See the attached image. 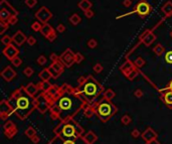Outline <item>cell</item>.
<instances>
[{
  "label": "cell",
  "instance_id": "obj_8",
  "mask_svg": "<svg viewBox=\"0 0 172 144\" xmlns=\"http://www.w3.org/2000/svg\"><path fill=\"white\" fill-rule=\"evenodd\" d=\"M19 53V51L16 47H14L13 45H8L5 47V49H3V55L7 57L8 59H13L14 57H16Z\"/></svg>",
  "mask_w": 172,
  "mask_h": 144
},
{
  "label": "cell",
  "instance_id": "obj_38",
  "mask_svg": "<svg viewBox=\"0 0 172 144\" xmlns=\"http://www.w3.org/2000/svg\"><path fill=\"white\" fill-rule=\"evenodd\" d=\"M25 4L29 8H32V7H34L37 4V0H25Z\"/></svg>",
  "mask_w": 172,
  "mask_h": 144
},
{
  "label": "cell",
  "instance_id": "obj_48",
  "mask_svg": "<svg viewBox=\"0 0 172 144\" xmlns=\"http://www.w3.org/2000/svg\"><path fill=\"white\" fill-rule=\"evenodd\" d=\"M84 13H85V16L87 17V18H92V17L94 16V12L92 9H89V10H87V11H84Z\"/></svg>",
  "mask_w": 172,
  "mask_h": 144
},
{
  "label": "cell",
  "instance_id": "obj_37",
  "mask_svg": "<svg viewBox=\"0 0 172 144\" xmlns=\"http://www.w3.org/2000/svg\"><path fill=\"white\" fill-rule=\"evenodd\" d=\"M137 76H138V72H136L135 70H133L132 72H130L129 74L127 75V78L129 79L130 81H132V80H134V79L136 78Z\"/></svg>",
  "mask_w": 172,
  "mask_h": 144
},
{
  "label": "cell",
  "instance_id": "obj_12",
  "mask_svg": "<svg viewBox=\"0 0 172 144\" xmlns=\"http://www.w3.org/2000/svg\"><path fill=\"white\" fill-rule=\"evenodd\" d=\"M156 137H157V134H156L155 131H153V129H151V128H148L146 131H144L142 133V138L146 142H150L152 140H155Z\"/></svg>",
  "mask_w": 172,
  "mask_h": 144
},
{
  "label": "cell",
  "instance_id": "obj_4",
  "mask_svg": "<svg viewBox=\"0 0 172 144\" xmlns=\"http://www.w3.org/2000/svg\"><path fill=\"white\" fill-rule=\"evenodd\" d=\"M60 61L64 64V66L70 67L74 63H76V53H72L70 49H68L62 55H60Z\"/></svg>",
  "mask_w": 172,
  "mask_h": 144
},
{
  "label": "cell",
  "instance_id": "obj_44",
  "mask_svg": "<svg viewBox=\"0 0 172 144\" xmlns=\"http://www.w3.org/2000/svg\"><path fill=\"white\" fill-rule=\"evenodd\" d=\"M26 43H27L29 45H34L36 43L35 37H33V36H28V37H27V40H26Z\"/></svg>",
  "mask_w": 172,
  "mask_h": 144
},
{
  "label": "cell",
  "instance_id": "obj_43",
  "mask_svg": "<svg viewBox=\"0 0 172 144\" xmlns=\"http://www.w3.org/2000/svg\"><path fill=\"white\" fill-rule=\"evenodd\" d=\"M18 21V19H17V16L16 15H11L10 18L8 19V23L9 24H16V22Z\"/></svg>",
  "mask_w": 172,
  "mask_h": 144
},
{
  "label": "cell",
  "instance_id": "obj_59",
  "mask_svg": "<svg viewBox=\"0 0 172 144\" xmlns=\"http://www.w3.org/2000/svg\"><path fill=\"white\" fill-rule=\"evenodd\" d=\"M170 35H171V37H172V31H171V33H170Z\"/></svg>",
  "mask_w": 172,
  "mask_h": 144
},
{
  "label": "cell",
  "instance_id": "obj_47",
  "mask_svg": "<svg viewBox=\"0 0 172 144\" xmlns=\"http://www.w3.org/2000/svg\"><path fill=\"white\" fill-rule=\"evenodd\" d=\"M48 70H49V72H50V74H51V76H52V78H55V79H56L57 77H58V76L60 75V73H57L55 70H53V69L51 68V67H49Z\"/></svg>",
  "mask_w": 172,
  "mask_h": 144
},
{
  "label": "cell",
  "instance_id": "obj_56",
  "mask_svg": "<svg viewBox=\"0 0 172 144\" xmlns=\"http://www.w3.org/2000/svg\"><path fill=\"white\" fill-rule=\"evenodd\" d=\"M147 144H160V143L158 141H156V140H152L150 142H147Z\"/></svg>",
  "mask_w": 172,
  "mask_h": 144
},
{
  "label": "cell",
  "instance_id": "obj_24",
  "mask_svg": "<svg viewBox=\"0 0 172 144\" xmlns=\"http://www.w3.org/2000/svg\"><path fill=\"white\" fill-rule=\"evenodd\" d=\"M104 97H105V99H106V100L110 101V100H112L113 98L115 97V92L113 91V90H111V89H108L106 92H105Z\"/></svg>",
  "mask_w": 172,
  "mask_h": 144
},
{
  "label": "cell",
  "instance_id": "obj_21",
  "mask_svg": "<svg viewBox=\"0 0 172 144\" xmlns=\"http://www.w3.org/2000/svg\"><path fill=\"white\" fill-rule=\"evenodd\" d=\"M10 16L11 14L9 13V11H7L5 8L1 9V11H0V19H1V21H8Z\"/></svg>",
  "mask_w": 172,
  "mask_h": 144
},
{
  "label": "cell",
  "instance_id": "obj_50",
  "mask_svg": "<svg viewBox=\"0 0 172 144\" xmlns=\"http://www.w3.org/2000/svg\"><path fill=\"white\" fill-rule=\"evenodd\" d=\"M134 95L136 96L137 98H141L143 96V91L140 89H137L136 91H135V93H134Z\"/></svg>",
  "mask_w": 172,
  "mask_h": 144
},
{
  "label": "cell",
  "instance_id": "obj_41",
  "mask_svg": "<svg viewBox=\"0 0 172 144\" xmlns=\"http://www.w3.org/2000/svg\"><path fill=\"white\" fill-rule=\"evenodd\" d=\"M93 70H94V72H95V73H97V74H99V73H101V72H102V71H103V67H102V65H101V64H96L95 66H94Z\"/></svg>",
  "mask_w": 172,
  "mask_h": 144
},
{
  "label": "cell",
  "instance_id": "obj_52",
  "mask_svg": "<svg viewBox=\"0 0 172 144\" xmlns=\"http://www.w3.org/2000/svg\"><path fill=\"white\" fill-rule=\"evenodd\" d=\"M94 115V111L92 110V108H89L87 111H86V116H89V117H92Z\"/></svg>",
  "mask_w": 172,
  "mask_h": 144
},
{
  "label": "cell",
  "instance_id": "obj_26",
  "mask_svg": "<svg viewBox=\"0 0 172 144\" xmlns=\"http://www.w3.org/2000/svg\"><path fill=\"white\" fill-rule=\"evenodd\" d=\"M164 51H165V49H164V47H162L161 45H157L154 49H153V51H154L157 55H161L162 53H164Z\"/></svg>",
  "mask_w": 172,
  "mask_h": 144
},
{
  "label": "cell",
  "instance_id": "obj_28",
  "mask_svg": "<svg viewBox=\"0 0 172 144\" xmlns=\"http://www.w3.org/2000/svg\"><path fill=\"white\" fill-rule=\"evenodd\" d=\"M1 41H2V43L4 45H8L11 43V41H12V36H9V35H4L2 37V39H1Z\"/></svg>",
  "mask_w": 172,
  "mask_h": 144
},
{
  "label": "cell",
  "instance_id": "obj_23",
  "mask_svg": "<svg viewBox=\"0 0 172 144\" xmlns=\"http://www.w3.org/2000/svg\"><path fill=\"white\" fill-rule=\"evenodd\" d=\"M51 68L53 69V70H55L57 73H60V74H62V70H64V65H62L60 63V61H53L52 65H51Z\"/></svg>",
  "mask_w": 172,
  "mask_h": 144
},
{
  "label": "cell",
  "instance_id": "obj_55",
  "mask_svg": "<svg viewBox=\"0 0 172 144\" xmlns=\"http://www.w3.org/2000/svg\"><path fill=\"white\" fill-rule=\"evenodd\" d=\"M64 144H76V142L72 141V140H66V141L64 142Z\"/></svg>",
  "mask_w": 172,
  "mask_h": 144
},
{
  "label": "cell",
  "instance_id": "obj_10",
  "mask_svg": "<svg viewBox=\"0 0 172 144\" xmlns=\"http://www.w3.org/2000/svg\"><path fill=\"white\" fill-rule=\"evenodd\" d=\"M1 76H2V78L4 79V80H6L7 82H10V81L16 76V73L12 70V68L6 67V68L2 71V73H1Z\"/></svg>",
  "mask_w": 172,
  "mask_h": 144
},
{
  "label": "cell",
  "instance_id": "obj_49",
  "mask_svg": "<svg viewBox=\"0 0 172 144\" xmlns=\"http://www.w3.org/2000/svg\"><path fill=\"white\" fill-rule=\"evenodd\" d=\"M131 135H132V137H134V138H138L139 136H140V131H139L138 129H134L133 131H132Z\"/></svg>",
  "mask_w": 172,
  "mask_h": 144
},
{
  "label": "cell",
  "instance_id": "obj_42",
  "mask_svg": "<svg viewBox=\"0 0 172 144\" xmlns=\"http://www.w3.org/2000/svg\"><path fill=\"white\" fill-rule=\"evenodd\" d=\"M50 85L48 84V81H43L41 83V89H43L44 91H47V90L50 89Z\"/></svg>",
  "mask_w": 172,
  "mask_h": 144
},
{
  "label": "cell",
  "instance_id": "obj_32",
  "mask_svg": "<svg viewBox=\"0 0 172 144\" xmlns=\"http://www.w3.org/2000/svg\"><path fill=\"white\" fill-rule=\"evenodd\" d=\"M97 45H98V41H97L95 38L89 39V41H88V47H89L90 49H95V47H97Z\"/></svg>",
  "mask_w": 172,
  "mask_h": 144
},
{
  "label": "cell",
  "instance_id": "obj_6",
  "mask_svg": "<svg viewBox=\"0 0 172 144\" xmlns=\"http://www.w3.org/2000/svg\"><path fill=\"white\" fill-rule=\"evenodd\" d=\"M98 87H99L98 84L93 83V82H88L85 85V87H84V93L88 97L96 96V94H98V90H100Z\"/></svg>",
  "mask_w": 172,
  "mask_h": 144
},
{
  "label": "cell",
  "instance_id": "obj_36",
  "mask_svg": "<svg viewBox=\"0 0 172 144\" xmlns=\"http://www.w3.org/2000/svg\"><path fill=\"white\" fill-rule=\"evenodd\" d=\"M23 74L25 75L26 77H28V78H29V77H31L32 75H33V70H32L30 67H27V68H25L23 70Z\"/></svg>",
  "mask_w": 172,
  "mask_h": 144
},
{
  "label": "cell",
  "instance_id": "obj_54",
  "mask_svg": "<svg viewBox=\"0 0 172 144\" xmlns=\"http://www.w3.org/2000/svg\"><path fill=\"white\" fill-rule=\"evenodd\" d=\"M85 81H86V78H85V77H82V78H80L79 80H78V83H79L80 85H82V84L85 83Z\"/></svg>",
  "mask_w": 172,
  "mask_h": 144
},
{
  "label": "cell",
  "instance_id": "obj_33",
  "mask_svg": "<svg viewBox=\"0 0 172 144\" xmlns=\"http://www.w3.org/2000/svg\"><path fill=\"white\" fill-rule=\"evenodd\" d=\"M21 63H22L21 59H20V57H14L13 59H11V64H12L14 67H20Z\"/></svg>",
  "mask_w": 172,
  "mask_h": 144
},
{
  "label": "cell",
  "instance_id": "obj_27",
  "mask_svg": "<svg viewBox=\"0 0 172 144\" xmlns=\"http://www.w3.org/2000/svg\"><path fill=\"white\" fill-rule=\"evenodd\" d=\"M36 105H37V107H38V109H39V111H41V113H44L45 111L48 109V106H47V104L46 103H35Z\"/></svg>",
  "mask_w": 172,
  "mask_h": 144
},
{
  "label": "cell",
  "instance_id": "obj_39",
  "mask_svg": "<svg viewBox=\"0 0 172 144\" xmlns=\"http://www.w3.org/2000/svg\"><path fill=\"white\" fill-rule=\"evenodd\" d=\"M165 61H166V63H168V64H172V51L166 53Z\"/></svg>",
  "mask_w": 172,
  "mask_h": 144
},
{
  "label": "cell",
  "instance_id": "obj_13",
  "mask_svg": "<svg viewBox=\"0 0 172 144\" xmlns=\"http://www.w3.org/2000/svg\"><path fill=\"white\" fill-rule=\"evenodd\" d=\"M76 129H74V127L72 124H66V125H64V129H62V134H64V137L70 138L76 134Z\"/></svg>",
  "mask_w": 172,
  "mask_h": 144
},
{
  "label": "cell",
  "instance_id": "obj_29",
  "mask_svg": "<svg viewBox=\"0 0 172 144\" xmlns=\"http://www.w3.org/2000/svg\"><path fill=\"white\" fill-rule=\"evenodd\" d=\"M35 134H36L35 130H34L33 128H31V127L27 128V130L25 131V135L27 136V137H29L30 139H31L33 136H35Z\"/></svg>",
  "mask_w": 172,
  "mask_h": 144
},
{
  "label": "cell",
  "instance_id": "obj_15",
  "mask_svg": "<svg viewBox=\"0 0 172 144\" xmlns=\"http://www.w3.org/2000/svg\"><path fill=\"white\" fill-rule=\"evenodd\" d=\"M0 5H1V7H2V8H5L7 11H9V13H10L11 15H16V16L18 15V11L15 10V9L13 8V7L11 6L8 2H7L6 0H2V1H1V3H0Z\"/></svg>",
  "mask_w": 172,
  "mask_h": 144
},
{
  "label": "cell",
  "instance_id": "obj_19",
  "mask_svg": "<svg viewBox=\"0 0 172 144\" xmlns=\"http://www.w3.org/2000/svg\"><path fill=\"white\" fill-rule=\"evenodd\" d=\"M68 20H70V22L72 24V25H78V24L82 21V18H81V16L78 14V13H74V14L70 16Z\"/></svg>",
  "mask_w": 172,
  "mask_h": 144
},
{
  "label": "cell",
  "instance_id": "obj_46",
  "mask_svg": "<svg viewBox=\"0 0 172 144\" xmlns=\"http://www.w3.org/2000/svg\"><path fill=\"white\" fill-rule=\"evenodd\" d=\"M56 31L60 32V33H62V32L66 31V26H64V24H62V23L58 24V25L56 26Z\"/></svg>",
  "mask_w": 172,
  "mask_h": 144
},
{
  "label": "cell",
  "instance_id": "obj_18",
  "mask_svg": "<svg viewBox=\"0 0 172 144\" xmlns=\"http://www.w3.org/2000/svg\"><path fill=\"white\" fill-rule=\"evenodd\" d=\"M25 92L28 94V96H30V97H33V96L35 95L36 92H37V87H36L34 84L30 83V84H28V85L26 86Z\"/></svg>",
  "mask_w": 172,
  "mask_h": 144
},
{
  "label": "cell",
  "instance_id": "obj_25",
  "mask_svg": "<svg viewBox=\"0 0 172 144\" xmlns=\"http://www.w3.org/2000/svg\"><path fill=\"white\" fill-rule=\"evenodd\" d=\"M43 24H41V21H35L34 23L31 24V28L34 31H41V28H43Z\"/></svg>",
  "mask_w": 172,
  "mask_h": 144
},
{
  "label": "cell",
  "instance_id": "obj_45",
  "mask_svg": "<svg viewBox=\"0 0 172 144\" xmlns=\"http://www.w3.org/2000/svg\"><path fill=\"white\" fill-rule=\"evenodd\" d=\"M84 61V57H83V55L82 53H76V64H80L81 61Z\"/></svg>",
  "mask_w": 172,
  "mask_h": 144
},
{
  "label": "cell",
  "instance_id": "obj_58",
  "mask_svg": "<svg viewBox=\"0 0 172 144\" xmlns=\"http://www.w3.org/2000/svg\"><path fill=\"white\" fill-rule=\"evenodd\" d=\"M169 88H170V90L172 91V81L170 82V84H169Z\"/></svg>",
  "mask_w": 172,
  "mask_h": 144
},
{
  "label": "cell",
  "instance_id": "obj_3",
  "mask_svg": "<svg viewBox=\"0 0 172 144\" xmlns=\"http://www.w3.org/2000/svg\"><path fill=\"white\" fill-rule=\"evenodd\" d=\"M35 17L38 21H41L43 24H44V23H47V21L52 17V13L45 6H43L39 10L36 11Z\"/></svg>",
  "mask_w": 172,
  "mask_h": 144
},
{
  "label": "cell",
  "instance_id": "obj_14",
  "mask_svg": "<svg viewBox=\"0 0 172 144\" xmlns=\"http://www.w3.org/2000/svg\"><path fill=\"white\" fill-rule=\"evenodd\" d=\"M156 39V35L152 32H147L146 34H144L142 37V41L146 47H149L153 41H155Z\"/></svg>",
  "mask_w": 172,
  "mask_h": 144
},
{
  "label": "cell",
  "instance_id": "obj_40",
  "mask_svg": "<svg viewBox=\"0 0 172 144\" xmlns=\"http://www.w3.org/2000/svg\"><path fill=\"white\" fill-rule=\"evenodd\" d=\"M45 63H46V57L44 55H41V57H38L37 59V64L41 65V66H44Z\"/></svg>",
  "mask_w": 172,
  "mask_h": 144
},
{
  "label": "cell",
  "instance_id": "obj_9",
  "mask_svg": "<svg viewBox=\"0 0 172 144\" xmlns=\"http://www.w3.org/2000/svg\"><path fill=\"white\" fill-rule=\"evenodd\" d=\"M27 40V37L24 35V33L21 30H18L16 31V33H14L12 35V41L17 45V47H20L24 43V41Z\"/></svg>",
  "mask_w": 172,
  "mask_h": 144
},
{
  "label": "cell",
  "instance_id": "obj_1",
  "mask_svg": "<svg viewBox=\"0 0 172 144\" xmlns=\"http://www.w3.org/2000/svg\"><path fill=\"white\" fill-rule=\"evenodd\" d=\"M115 108L112 106L111 103H109L108 100L107 101H103L99 104L98 107V115L103 121H106L109 117H111L114 114Z\"/></svg>",
  "mask_w": 172,
  "mask_h": 144
},
{
  "label": "cell",
  "instance_id": "obj_34",
  "mask_svg": "<svg viewBox=\"0 0 172 144\" xmlns=\"http://www.w3.org/2000/svg\"><path fill=\"white\" fill-rule=\"evenodd\" d=\"M165 102L166 104L168 105H172V91L171 92H168V93H166L165 95Z\"/></svg>",
  "mask_w": 172,
  "mask_h": 144
},
{
  "label": "cell",
  "instance_id": "obj_57",
  "mask_svg": "<svg viewBox=\"0 0 172 144\" xmlns=\"http://www.w3.org/2000/svg\"><path fill=\"white\" fill-rule=\"evenodd\" d=\"M50 59H51V61H56V59H57L54 53H52V55H51V57H50Z\"/></svg>",
  "mask_w": 172,
  "mask_h": 144
},
{
  "label": "cell",
  "instance_id": "obj_17",
  "mask_svg": "<svg viewBox=\"0 0 172 144\" xmlns=\"http://www.w3.org/2000/svg\"><path fill=\"white\" fill-rule=\"evenodd\" d=\"M162 12L165 14V16H171L172 15V2L168 1L162 7Z\"/></svg>",
  "mask_w": 172,
  "mask_h": 144
},
{
  "label": "cell",
  "instance_id": "obj_16",
  "mask_svg": "<svg viewBox=\"0 0 172 144\" xmlns=\"http://www.w3.org/2000/svg\"><path fill=\"white\" fill-rule=\"evenodd\" d=\"M78 6H79V8H81L83 11H87L92 8L93 3H92L90 0H81L79 2V4H78Z\"/></svg>",
  "mask_w": 172,
  "mask_h": 144
},
{
  "label": "cell",
  "instance_id": "obj_7",
  "mask_svg": "<svg viewBox=\"0 0 172 144\" xmlns=\"http://www.w3.org/2000/svg\"><path fill=\"white\" fill-rule=\"evenodd\" d=\"M41 32L49 40V41H53V40L56 38V34H55L53 28L49 25L48 23H44L43 25V28H41Z\"/></svg>",
  "mask_w": 172,
  "mask_h": 144
},
{
  "label": "cell",
  "instance_id": "obj_2",
  "mask_svg": "<svg viewBox=\"0 0 172 144\" xmlns=\"http://www.w3.org/2000/svg\"><path fill=\"white\" fill-rule=\"evenodd\" d=\"M150 11H151L150 4H149L147 1H145V0H141V1H139V2L136 4V6H135V8H134L133 12L137 13L139 16L143 18V17L147 16V15L150 13Z\"/></svg>",
  "mask_w": 172,
  "mask_h": 144
},
{
  "label": "cell",
  "instance_id": "obj_11",
  "mask_svg": "<svg viewBox=\"0 0 172 144\" xmlns=\"http://www.w3.org/2000/svg\"><path fill=\"white\" fill-rule=\"evenodd\" d=\"M72 102L70 98L68 97H64L60 100L58 102V107L60 108V110H64V111H68L72 108Z\"/></svg>",
  "mask_w": 172,
  "mask_h": 144
},
{
  "label": "cell",
  "instance_id": "obj_30",
  "mask_svg": "<svg viewBox=\"0 0 172 144\" xmlns=\"http://www.w3.org/2000/svg\"><path fill=\"white\" fill-rule=\"evenodd\" d=\"M8 25L9 23L6 21H1V23H0V33L3 34L5 32V30L8 28Z\"/></svg>",
  "mask_w": 172,
  "mask_h": 144
},
{
  "label": "cell",
  "instance_id": "obj_51",
  "mask_svg": "<svg viewBox=\"0 0 172 144\" xmlns=\"http://www.w3.org/2000/svg\"><path fill=\"white\" fill-rule=\"evenodd\" d=\"M123 5L125 7H130L132 5V1H131V0H124V1H123Z\"/></svg>",
  "mask_w": 172,
  "mask_h": 144
},
{
  "label": "cell",
  "instance_id": "obj_20",
  "mask_svg": "<svg viewBox=\"0 0 172 144\" xmlns=\"http://www.w3.org/2000/svg\"><path fill=\"white\" fill-rule=\"evenodd\" d=\"M97 139H98V137H97L92 131H90L89 133H87L85 136V140L87 141L88 144H93Z\"/></svg>",
  "mask_w": 172,
  "mask_h": 144
},
{
  "label": "cell",
  "instance_id": "obj_35",
  "mask_svg": "<svg viewBox=\"0 0 172 144\" xmlns=\"http://www.w3.org/2000/svg\"><path fill=\"white\" fill-rule=\"evenodd\" d=\"M144 65H145V61L142 57H138V59L135 61V67H137V68H142Z\"/></svg>",
  "mask_w": 172,
  "mask_h": 144
},
{
  "label": "cell",
  "instance_id": "obj_53",
  "mask_svg": "<svg viewBox=\"0 0 172 144\" xmlns=\"http://www.w3.org/2000/svg\"><path fill=\"white\" fill-rule=\"evenodd\" d=\"M31 141L33 142L34 144H36V143H38V141H39V137H37V136H33V137L31 138Z\"/></svg>",
  "mask_w": 172,
  "mask_h": 144
},
{
  "label": "cell",
  "instance_id": "obj_5",
  "mask_svg": "<svg viewBox=\"0 0 172 144\" xmlns=\"http://www.w3.org/2000/svg\"><path fill=\"white\" fill-rule=\"evenodd\" d=\"M29 107H30V101L29 99L26 97L21 96V97H19L18 99H16V101H15V105H14L15 109L26 111L27 109H29Z\"/></svg>",
  "mask_w": 172,
  "mask_h": 144
},
{
  "label": "cell",
  "instance_id": "obj_22",
  "mask_svg": "<svg viewBox=\"0 0 172 144\" xmlns=\"http://www.w3.org/2000/svg\"><path fill=\"white\" fill-rule=\"evenodd\" d=\"M39 78L43 81H48L50 78H52V76H51L48 69H45V70L41 71V73L39 74Z\"/></svg>",
  "mask_w": 172,
  "mask_h": 144
},
{
  "label": "cell",
  "instance_id": "obj_31",
  "mask_svg": "<svg viewBox=\"0 0 172 144\" xmlns=\"http://www.w3.org/2000/svg\"><path fill=\"white\" fill-rule=\"evenodd\" d=\"M131 121H132V119L129 115H124L121 119V122L123 123L124 125H129L130 123H131Z\"/></svg>",
  "mask_w": 172,
  "mask_h": 144
}]
</instances>
